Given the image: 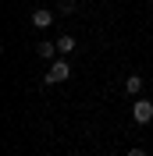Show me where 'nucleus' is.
<instances>
[{
	"label": "nucleus",
	"mask_w": 153,
	"mask_h": 156,
	"mask_svg": "<svg viewBox=\"0 0 153 156\" xmlns=\"http://www.w3.org/2000/svg\"><path fill=\"white\" fill-rule=\"evenodd\" d=\"M128 156H146V153H143L139 146H135V149H128Z\"/></svg>",
	"instance_id": "0eeeda50"
},
{
	"label": "nucleus",
	"mask_w": 153,
	"mask_h": 156,
	"mask_svg": "<svg viewBox=\"0 0 153 156\" xmlns=\"http://www.w3.org/2000/svg\"><path fill=\"white\" fill-rule=\"evenodd\" d=\"M57 50L61 53H71V50H75V36H61L57 39Z\"/></svg>",
	"instance_id": "20e7f679"
},
{
	"label": "nucleus",
	"mask_w": 153,
	"mask_h": 156,
	"mask_svg": "<svg viewBox=\"0 0 153 156\" xmlns=\"http://www.w3.org/2000/svg\"><path fill=\"white\" fill-rule=\"evenodd\" d=\"M36 53H39V57H54V53H57V43H39Z\"/></svg>",
	"instance_id": "39448f33"
},
{
	"label": "nucleus",
	"mask_w": 153,
	"mask_h": 156,
	"mask_svg": "<svg viewBox=\"0 0 153 156\" xmlns=\"http://www.w3.org/2000/svg\"><path fill=\"white\" fill-rule=\"evenodd\" d=\"M132 121H135V124H150V121H153V103H150V99H135Z\"/></svg>",
	"instance_id": "f03ea898"
},
{
	"label": "nucleus",
	"mask_w": 153,
	"mask_h": 156,
	"mask_svg": "<svg viewBox=\"0 0 153 156\" xmlns=\"http://www.w3.org/2000/svg\"><path fill=\"white\" fill-rule=\"evenodd\" d=\"M68 75H71L68 60H54L50 71H47V85H61V82H68Z\"/></svg>",
	"instance_id": "f257e3e1"
},
{
	"label": "nucleus",
	"mask_w": 153,
	"mask_h": 156,
	"mask_svg": "<svg viewBox=\"0 0 153 156\" xmlns=\"http://www.w3.org/2000/svg\"><path fill=\"white\" fill-rule=\"evenodd\" d=\"M54 18H57V14H54L50 7H36V11H32V25H36V29H50Z\"/></svg>",
	"instance_id": "7ed1b4c3"
},
{
	"label": "nucleus",
	"mask_w": 153,
	"mask_h": 156,
	"mask_svg": "<svg viewBox=\"0 0 153 156\" xmlns=\"http://www.w3.org/2000/svg\"><path fill=\"white\" fill-rule=\"evenodd\" d=\"M125 89H128L132 96H135V92H143V78H139V75H132L128 82H125Z\"/></svg>",
	"instance_id": "423d86ee"
}]
</instances>
